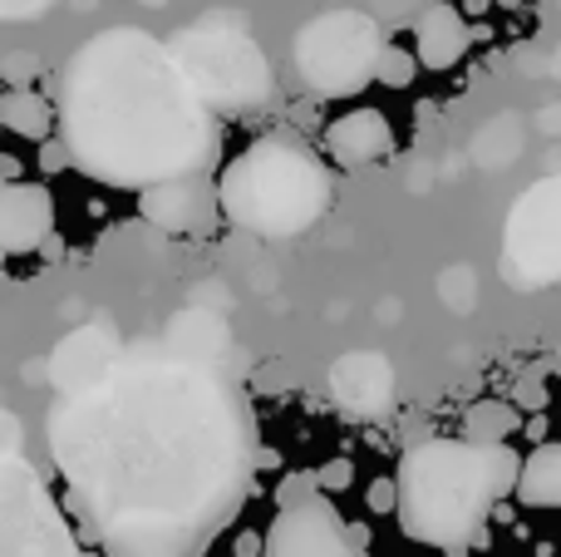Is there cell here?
I'll use <instances>...</instances> for the list:
<instances>
[{
	"instance_id": "1",
	"label": "cell",
	"mask_w": 561,
	"mask_h": 557,
	"mask_svg": "<svg viewBox=\"0 0 561 557\" xmlns=\"http://www.w3.org/2000/svg\"><path fill=\"white\" fill-rule=\"evenodd\" d=\"M49 454L108 557H207L262 464L242 351L213 311L128 341L104 380L59 395Z\"/></svg>"
},
{
	"instance_id": "2",
	"label": "cell",
	"mask_w": 561,
	"mask_h": 557,
	"mask_svg": "<svg viewBox=\"0 0 561 557\" xmlns=\"http://www.w3.org/2000/svg\"><path fill=\"white\" fill-rule=\"evenodd\" d=\"M65 158L108 187H153L217 163V109L173 45L134 25L99 30L59 69Z\"/></svg>"
},
{
	"instance_id": "3",
	"label": "cell",
	"mask_w": 561,
	"mask_h": 557,
	"mask_svg": "<svg viewBox=\"0 0 561 557\" xmlns=\"http://www.w3.org/2000/svg\"><path fill=\"white\" fill-rule=\"evenodd\" d=\"M513 444L473 440H414L399 459V528L438 553H468L483 543L493 503L523 479Z\"/></svg>"
},
{
	"instance_id": "4",
	"label": "cell",
	"mask_w": 561,
	"mask_h": 557,
	"mask_svg": "<svg viewBox=\"0 0 561 557\" xmlns=\"http://www.w3.org/2000/svg\"><path fill=\"white\" fill-rule=\"evenodd\" d=\"M217 207L242 232L280 242L316 227L330 207V173L300 138L266 134L247 144L217 178Z\"/></svg>"
},
{
	"instance_id": "5",
	"label": "cell",
	"mask_w": 561,
	"mask_h": 557,
	"mask_svg": "<svg viewBox=\"0 0 561 557\" xmlns=\"http://www.w3.org/2000/svg\"><path fill=\"white\" fill-rule=\"evenodd\" d=\"M379 55L385 30L365 10H325L296 35V75L320 99H355L359 89L379 84Z\"/></svg>"
},
{
	"instance_id": "6",
	"label": "cell",
	"mask_w": 561,
	"mask_h": 557,
	"mask_svg": "<svg viewBox=\"0 0 561 557\" xmlns=\"http://www.w3.org/2000/svg\"><path fill=\"white\" fill-rule=\"evenodd\" d=\"M173 55L183 59L187 79L203 89L213 109H252L272 89V69L256 39L227 20L187 25L183 35H173Z\"/></svg>"
},
{
	"instance_id": "7",
	"label": "cell",
	"mask_w": 561,
	"mask_h": 557,
	"mask_svg": "<svg viewBox=\"0 0 561 557\" xmlns=\"http://www.w3.org/2000/svg\"><path fill=\"white\" fill-rule=\"evenodd\" d=\"M0 557H84L65 513L20 454L15 414H5V459H0Z\"/></svg>"
},
{
	"instance_id": "8",
	"label": "cell",
	"mask_w": 561,
	"mask_h": 557,
	"mask_svg": "<svg viewBox=\"0 0 561 557\" xmlns=\"http://www.w3.org/2000/svg\"><path fill=\"white\" fill-rule=\"evenodd\" d=\"M503 282L513 292H542L561 282V173L533 183L507 213Z\"/></svg>"
},
{
	"instance_id": "9",
	"label": "cell",
	"mask_w": 561,
	"mask_h": 557,
	"mask_svg": "<svg viewBox=\"0 0 561 557\" xmlns=\"http://www.w3.org/2000/svg\"><path fill=\"white\" fill-rule=\"evenodd\" d=\"M262 557H365V543L340 519L335 503L310 499L296 509H276Z\"/></svg>"
},
{
	"instance_id": "10",
	"label": "cell",
	"mask_w": 561,
	"mask_h": 557,
	"mask_svg": "<svg viewBox=\"0 0 561 557\" xmlns=\"http://www.w3.org/2000/svg\"><path fill=\"white\" fill-rule=\"evenodd\" d=\"M330 395H335V410L345 420H385L394 410V365L379 351H350L335 361L330 371Z\"/></svg>"
},
{
	"instance_id": "11",
	"label": "cell",
	"mask_w": 561,
	"mask_h": 557,
	"mask_svg": "<svg viewBox=\"0 0 561 557\" xmlns=\"http://www.w3.org/2000/svg\"><path fill=\"white\" fill-rule=\"evenodd\" d=\"M124 345L128 341L108 321H89L79 331H69L55 345V355H49V385H55V395H75L84 385L104 380L114 371V361L124 355Z\"/></svg>"
},
{
	"instance_id": "12",
	"label": "cell",
	"mask_w": 561,
	"mask_h": 557,
	"mask_svg": "<svg viewBox=\"0 0 561 557\" xmlns=\"http://www.w3.org/2000/svg\"><path fill=\"white\" fill-rule=\"evenodd\" d=\"M55 242V197L39 183L10 178L0 187V247L5 252H35Z\"/></svg>"
},
{
	"instance_id": "13",
	"label": "cell",
	"mask_w": 561,
	"mask_h": 557,
	"mask_svg": "<svg viewBox=\"0 0 561 557\" xmlns=\"http://www.w3.org/2000/svg\"><path fill=\"white\" fill-rule=\"evenodd\" d=\"M213 203H217V187L207 183V173L168 178V183H153L138 193V213L148 223H158L163 232H197V227H207Z\"/></svg>"
},
{
	"instance_id": "14",
	"label": "cell",
	"mask_w": 561,
	"mask_h": 557,
	"mask_svg": "<svg viewBox=\"0 0 561 557\" xmlns=\"http://www.w3.org/2000/svg\"><path fill=\"white\" fill-rule=\"evenodd\" d=\"M325 154L340 168H365L394 154V128L379 109H350L325 128Z\"/></svg>"
},
{
	"instance_id": "15",
	"label": "cell",
	"mask_w": 561,
	"mask_h": 557,
	"mask_svg": "<svg viewBox=\"0 0 561 557\" xmlns=\"http://www.w3.org/2000/svg\"><path fill=\"white\" fill-rule=\"evenodd\" d=\"M468 45H473V35H468L463 15H458L454 5H428L424 15H419V25H414V55L424 59V69L444 75V69H454L458 59L468 55Z\"/></svg>"
},
{
	"instance_id": "16",
	"label": "cell",
	"mask_w": 561,
	"mask_h": 557,
	"mask_svg": "<svg viewBox=\"0 0 561 557\" xmlns=\"http://www.w3.org/2000/svg\"><path fill=\"white\" fill-rule=\"evenodd\" d=\"M0 124L20 138L45 144V138L59 128V104H49L39 89H10V94L0 99Z\"/></svg>"
},
{
	"instance_id": "17",
	"label": "cell",
	"mask_w": 561,
	"mask_h": 557,
	"mask_svg": "<svg viewBox=\"0 0 561 557\" xmlns=\"http://www.w3.org/2000/svg\"><path fill=\"white\" fill-rule=\"evenodd\" d=\"M517 499L527 509H561V444H537L523 464Z\"/></svg>"
},
{
	"instance_id": "18",
	"label": "cell",
	"mask_w": 561,
	"mask_h": 557,
	"mask_svg": "<svg viewBox=\"0 0 561 557\" xmlns=\"http://www.w3.org/2000/svg\"><path fill=\"white\" fill-rule=\"evenodd\" d=\"M517 434V405L513 400H478L463 414V440L473 444H507Z\"/></svg>"
},
{
	"instance_id": "19",
	"label": "cell",
	"mask_w": 561,
	"mask_h": 557,
	"mask_svg": "<svg viewBox=\"0 0 561 557\" xmlns=\"http://www.w3.org/2000/svg\"><path fill=\"white\" fill-rule=\"evenodd\" d=\"M419 65H424L419 55H409V49H399V45H385V55H379V84L409 89L414 75H419Z\"/></svg>"
},
{
	"instance_id": "20",
	"label": "cell",
	"mask_w": 561,
	"mask_h": 557,
	"mask_svg": "<svg viewBox=\"0 0 561 557\" xmlns=\"http://www.w3.org/2000/svg\"><path fill=\"white\" fill-rule=\"evenodd\" d=\"M310 499H320V474L296 469L276 484V509H296V503H310Z\"/></svg>"
},
{
	"instance_id": "21",
	"label": "cell",
	"mask_w": 561,
	"mask_h": 557,
	"mask_svg": "<svg viewBox=\"0 0 561 557\" xmlns=\"http://www.w3.org/2000/svg\"><path fill=\"white\" fill-rule=\"evenodd\" d=\"M316 474H320V489H330V493L355 484V464H350V459H330L325 469H316Z\"/></svg>"
},
{
	"instance_id": "22",
	"label": "cell",
	"mask_w": 561,
	"mask_h": 557,
	"mask_svg": "<svg viewBox=\"0 0 561 557\" xmlns=\"http://www.w3.org/2000/svg\"><path fill=\"white\" fill-rule=\"evenodd\" d=\"M369 509H375V513H394L399 509V479H375V484H369Z\"/></svg>"
},
{
	"instance_id": "23",
	"label": "cell",
	"mask_w": 561,
	"mask_h": 557,
	"mask_svg": "<svg viewBox=\"0 0 561 557\" xmlns=\"http://www.w3.org/2000/svg\"><path fill=\"white\" fill-rule=\"evenodd\" d=\"M513 400H517V405H527V410H542V405H547L542 380H537V375H527V380H517V385H513Z\"/></svg>"
},
{
	"instance_id": "24",
	"label": "cell",
	"mask_w": 561,
	"mask_h": 557,
	"mask_svg": "<svg viewBox=\"0 0 561 557\" xmlns=\"http://www.w3.org/2000/svg\"><path fill=\"white\" fill-rule=\"evenodd\" d=\"M30 10H45V0H5V15H30Z\"/></svg>"
}]
</instances>
